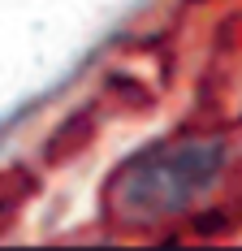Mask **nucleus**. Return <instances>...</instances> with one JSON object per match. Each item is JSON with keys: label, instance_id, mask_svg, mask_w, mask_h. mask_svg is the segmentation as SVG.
I'll return each instance as SVG.
<instances>
[{"label": "nucleus", "instance_id": "1", "mask_svg": "<svg viewBox=\"0 0 242 251\" xmlns=\"http://www.w3.org/2000/svg\"><path fill=\"white\" fill-rule=\"evenodd\" d=\"M229 151L220 139H169L134 151L108 182V203L130 226H156L212 195Z\"/></svg>", "mask_w": 242, "mask_h": 251}]
</instances>
